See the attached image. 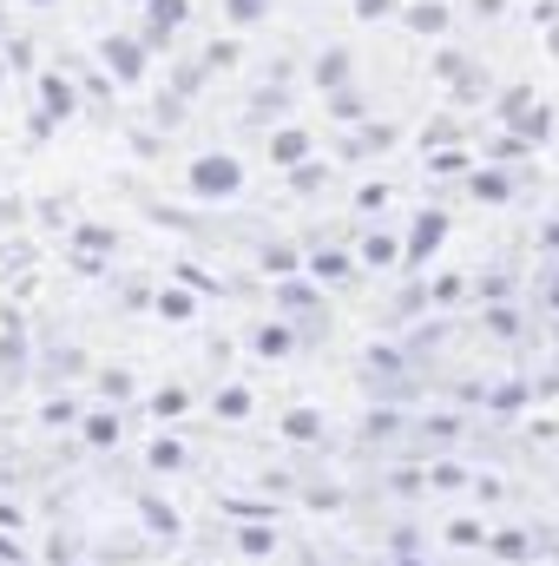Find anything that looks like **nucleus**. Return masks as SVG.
Here are the masks:
<instances>
[{"label": "nucleus", "instance_id": "1", "mask_svg": "<svg viewBox=\"0 0 559 566\" xmlns=\"http://www.w3.org/2000/svg\"><path fill=\"white\" fill-rule=\"evenodd\" d=\"M33 93H40V113H33V139H46L53 126H66V119L86 106V93H80V86L60 73V66H46V73L33 80Z\"/></svg>", "mask_w": 559, "mask_h": 566}, {"label": "nucleus", "instance_id": "2", "mask_svg": "<svg viewBox=\"0 0 559 566\" xmlns=\"http://www.w3.org/2000/svg\"><path fill=\"white\" fill-rule=\"evenodd\" d=\"M184 185H191V198H238V191H244V158L204 151V158L184 165Z\"/></svg>", "mask_w": 559, "mask_h": 566}, {"label": "nucleus", "instance_id": "3", "mask_svg": "<svg viewBox=\"0 0 559 566\" xmlns=\"http://www.w3.org/2000/svg\"><path fill=\"white\" fill-rule=\"evenodd\" d=\"M99 66H106L119 86H139L145 73H151V46H145L139 33H106V40H99Z\"/></svg>", "mask_w": 559, "mask_h": 566}, {"label": "nucleus", "instance_id": "4", "mask_svg": "<svg viewBox=\"0 0 559 566\" xmlns=\"http://www.w3.org/2000/svg\"><path fill=\"white\" fill-rule=\"evenodd\" d=\"M277 310L283 316H296L303 329H329V310H323V283L316 277H277Z\"/></svg>", "mask_w": 559, "mask_h": 566}, {"label": "nucleus", "instance_id": "5", "mask_svg": "<svg viewBox=\"0 0 559 566\" xmlns=\"http://www.w3.org/2000/svg\"><path fill=\"white\" fill-rule=\"evenodd\" d=\"M191 20V0H145V20H139V40L151 53H165L178 40V27Z\"/></svg>", "mask_w": 559, "mask_h": 566}, {"label": "nucleus", "instance_id": "6", "mask_svg": "<svg viewBox=\"0 0 559 566\" xmlns=\"http://www.w3.org/2000/svg\"><path fill=\"white\" fill-rule=\"evenodd\" d=\"M441 244H447V211H421L415 224H409V238H402V264H415L421 271Z\"/></svg>", "mask_w": 559, "mask_h": 566}, {"label": "nucleus", "instance_id": "7", "mask_svg": "<svg viewBox=\"0 0 559 566\" xmlns=\"http://www.w3.org/2000/svg\"><path fill=\"white\" fill-rule=\"evenodd\" d=\"M303 271H309L316 283H336V290H342V283H356L362 258H349V251H329V244H323V251H309V258H303Z\"/></svg>", "mask_w": 559, "mask_h": 566}, {"label": "nucleus", "instance_id": "8", "mask_svg": "<svg viewBox=\"0 0 559 566\" xmlns=\"http://www.w3.org/2000/svg\"><path fill=\"white\" fill-rule=\"evenodd\" d=\"M309 80H316V93H336V86H349V80H356V60H349V46H323V53H316V66H309Z\"/></svg>", "mask_w": 559, "mask_h": 566}, {"label": "nucleus", "instance_id": "9", "mask_svg": "<svg viewBox=\"0 0 559 566\" xmlns=\"http://www.w3.org/2000/svg\"><path fill=\"white\" fill-rule=\"evenodd\" d=\"M119 434H126V422H119V409H113V402L80 416V441H86V448H106V454H113V448H119Z\"/></svg>", "mask_w": 559, "mask_h": 566}, {"label": "nucleus", "instance_id": "10", "mask_svg": "<svg viewBox=\"0 0 559 566\" xmlns=\"http://www.w3.org/2000/svg\"><path fill=\"white\" fill-rule=\"evenodd\" d=\"M467 191H474L481 205H507V198H514V178H507V165L494 158V165H474V171H467Z\"/></svg>", "mask_w": 559, "mask_h": 566}, {"label": "nucleus", "instance_id": "11", "mask_svg": "<svg viewBox=\"0 0 559 566\" xmlns=\"http://www.w3.org/2000/svg\"><path fill=\"white\" fill-rule=\"evenodd\" d=\"M402 369H409V356H402V349H389V343H376V349L362 356V382L395 389V382H402Z\"/></svg>", "mask_w": 559, "mask_h": 566}, {"label": "nucleus", "instance_id": "12", "mask_svg": "<svg viewBox=\"0 0 559 566\" xmlns=\"http://www.w3.org/2000/svg\"><path fill=\"white\" fill-rule=\"evenodd\" d=\"M145 468H151V474H184V468H191V448H184L178 434H151Z\"/></svg>", "mask_w": 559, "mask_h": 566}, {"label": "nucleus", "instance_id": "13", "mask_svg": "<svg viewBox=\"0 0 559 566\" xmlns=\"http://www.w3.org/2000/svg\"><path fill=\"white\" fill-rule=\"evenodd\" d=\"M264 158L283 165V171H289V165H303V158H309V133H303V126H277L271 145H264Z\"/></svg>", "mask_w": 559, "mask_h": 566}, {"label": "nucleus", "instance_id": "14", "mask_svg": "<svg viewBox=\"0 0 559 566\" xmlns=\"http://www.w3.org/2000/svg\"><path fill=\"white\" fill-rule=\"evenodd\" d=\"M151 310H158V323H191L198 316V290L191 283H171V290L151 296Z\"/></svg>", "mask_w": 559, "mask_h": 566}, {"label": "nucleus", "instance_id": "15", "mask_svg": "<svg viewBox=\"0 0 559 566\" xmlns=\"http://www.w3.org/2000/svg\"><path fill=\"white\" fill-rule=\"evenodd\" d=\"M251 349H257V356H271V363H277V356H289V349H296V329H289V323H283V316H264V323H257V329H251Z\"/></svg>", "mask_w": 559, "mask_h": 566}, {"label": "nucleus", "instance_id": "16", "mask_svg": "<svg viewBox=\"0 0 559 566\" xmlns=\"http://www.w3.org/2000/svg\"><path fill=\"white\" fill-rule=\"evenodd\" d=\"M139 521H145V534H158V541H178V534H184V527H178V507L158 501V494H139Z\"/></svg>", "mask_w": 559, "mask_h": 566}, {"label": "nucleus", "instance_id": "17", "mask_svg": "<svg viewBox=\"0 0 559 566\" xmlns=\"http://www.w3.org/2000/svg\"><path fill=\"white\" fill-rule=\"evenodd\" d=\"M113 244H119L113 224H93V218L73 224V258H113Z\"/></svg>", "mask_w": 559, "mask_h": 566}, {"label": "nucleus", "instance_id": "18", "mask_svg": "<svg viewBox=\"0 0 559 566\" xmlns=\"http://www.w3.org/2000/svg\"><path fill=\"white\" fill-rule=\"evenodd\" d=\"M93 389H99V402H113V409H119V402H133V389H139V382H133V369L106 363V369H93Z\"/></svg>", "mask_w": 559, "mask_h": 566}, {"label": "nucleus", "instance_id": "19", "mask_svg": "<svg viewBox=\"0 0 559 566\" xmlns=\"http://www.w3.org/2000/svg\"><path fill=\"white\" fill-rule=\"evenodd\" d=\"M283 106H289V93H283V80H271V86L251 93V113H244V119H251V126H277Z\"/></svg>", "mask_w": 559, "mask_h": 566}, {"label": "nucleus", "instance_id": "20", "mask_svg": "<svg viewBox=\"0 0 559 566\" xmlns=\"http://www.w3.org/2000/svg\"><path fill=\"white\" fill-rule=\"evenodd\" d=\"M329 119H336V126H362V119H369V99L356 93V80L329 93Z\"/></svg>", "mask_w": 559, "mask_h": 566}, {"label": "nucleus", "instance_id": "21", "mask_svg": "<svg viewBox=\"0 0 559 566\" xmlns=\"http://www.w3.org/2000/svg\"><path fill=\"white\" fill-rule=\"evenodd\" d=\"M534 106H540V99H534L527 86H507V93H500V126H507V133H527Z\"/></svg>", "mask_w": 559, "mask_h": 566}, {"label": "nucleus", "instance_id": "22", "mask_svg": "<svg viewBox=\"0 0 559 566\" xmlns=\"http://www.w3.org/2000/svg\"><path fill=\"white\" fill-rule=\"evenodd\" d=\"M356 258H362L369 271H389V264H402V238H389V231H369Z\"/></svg>", "mask_w": 559, "mask_h": 566}, {"label": "nucleus", "instance_id": "23", "mask_svg": "<svg viewBox=\"0 0 559 566\" xmlns=\"http://www.w3.org/2000/svg\"><path fill=\"white\" fill-rule=\"evenodd\" d=\"M487 547H494V560H534V554H540V541H534V534H520V527L487 534Z\"/></svg>", "mask_w": 559, "mask_h": 566}, {"label": "nucleus", "instance_id": "24", "mask_svg": "<svg viewBox=\"0 0 559 566\" xmlns=\"http://www.w3.org/2000/svg\"><path fill=\"white\" fill-rule=\"evenodd\" d=\"M80 416H86V409H80V396H66V389H53V396L40 402V422L46 428H80Z\"/></svg>", "mask_w": 559, "mask_h": 566}, {"label": "nucleus", "instance_id": "25", "mask_svg": "<svg viewBox=\"0 0 559 566\" xmlns=\"http://www.w3.org/2000/svg\"><path fill=\"white\" fill-rule=\"evenodd\" d=\"M80 369H86V356H80L73 343H60V349H46V369H40V376L60 389V382H66V376H80Z\"/></svg>", "mask_w": 559, "mask_h": 566}, {"label": "nucleus", "instance_id": "26", "mask_svg": "<svg viewBox=\"0 0 559 566\" xmlns=\"http://www.w3.org/2000/svg\"><path fill=\"white\" fill-rule=\"evenodd\" d=\"M211 416H224V422H244V416H251V389H244V382H224V389L211 396Z\"/></svg>", "mask_w": 559, "mask_h": 566}, {"label": "nucleus", "instance_id": "27", "mask_svg": "<svg viewBox=\"0 0 559 566\" xmlns=\"http://www.w3.org/2000/svg\"><path fill=\"white\" fill-rule=\"evenodd\" d=\"M238 554H251V560H271V554H277V527H264V521L238 527Z\"/></svg>", "mask_w": 559, "mask_h": 566}, {"label": "nucleus", "instance_id": "28", "mask_svg": "<svg viewBox=\"0 0 559 566\" xmlns=\"http://www.w3.org/2000/svg\"><path fill=\"white\" fill-rule=\"evenodd\" d=\"M257 271H264V277H296L303 258H296L289 244H264V251H257Z\"/></svg>", "mask_w": 559, "mask_h": 566}, {"label": "nucleus", "instance_id": "29", "mask_svg": "<svg viewBox=\"0 0 559 566\" xmlns=\"http://www.w3.org/2000/svg\"><path fill=\"white\" fill-rule=\"evenodd\" d=\"M395 434H402V416H395V409H369V416H362V448H369V441H395Z\"/></svg>", "mask_w": 559, "mask_h": 566}, {"label": "nucleus", "instance_id": "30", "mask_svg": "<svg viewBox=\"0 0 559 566\" xmlns=\"http://www.w3.org/2000/svg\"><path fill=\"white\" fill-rule=\"evenodd\" d=\"M409 27H415V33H447V7H441V0H415V7H409Z\"/></svg>", "mask_w": 559, "mask_h": 566}, {"label": "nucleus", "instance_id": "31", "mask_svg": "<svg viewBox=\"0 0 559 566\" xmlns=\"http://www.w3.org/2000/svg\"><path fill=\"white\" fill-rule=\"evenodd\" d=\"M283 434H289V441H323V416H316V409H289V416H283Z\"/></svg>", "mask_w": 559, "mask_h": 566}, {"label": "nucleus", "instance_id": "32", "mask_svg": "<svg viewBox=\"0 0 559 566\" xmlns=\"http://www.w3.org/2000/svg\"><path fill=\"white\" fill-rule=\"evenodd\" d=\"M428 171H434V178H454V171H474V158H467L461 145H441V151L428 158Z\"/></svg>", "mask_w": 559, "mask_h": 566}, {"label": "nucleus", "instance_id": "33", "mask_svg": "<svg viewBox=\"0 0 559 566\" xmlns=\"http://www.w3.org/2000/svg\"><path fill=\"white\" fill-rule=\"evenodd\" d=\"M184 409H191V396H184V389H158V396H151V422H178Z\"/></svg>", "mask_w": 559, "mask_h": 566}, {"label": "nucleus", "instance_id": "34", "mask_svg": "<svg viewBox=\"0 0 559 566\" xmlns=\"http://www.w3.org/2000/svg\"><path fill=\"white\" fill-rule=\"evenodd\" d=\"M113 86H119L113 73H86V80H80V93H86V106H99V113L113 106Z\"/></svg>", "mask_w": 559, "mask_h": 566}, {"label": "nucleus", "instance_id": "35", "mask_svg": "<svg viewBox=\"0 0 559 566\" xmlns=\"http://www.w3.org/2000/svg\"><path fill=\"white\" fill-rule=\"evenodd\" d=\"M264 13H271V0H224V20L231 27H257Z\"/></svg>", "mask_w": 559, "mask_h": 566}, {"label": "nucleus", "instance_id": "36", "mask_svg": "<svg viewBox=\"0 0 559 566\" xmlns=\"http://www.w3.org/2000/svg\"><path fill=\"white\" fill-rule=\"evenodd\" d=\"M151 119H158V133H171V126L184 119V93H158V106H151Z\"/></svg>", "mask_w": 559, "mask_h": 566}, {"label": "nucleus", "instance_id": "37", "mask_svg": "<svg viewBox=\"0 0 559 566\" xmlns=\"http://www.w3.org/2000/svg\"><path fill=\"white\" fill-rule=\"evenodd\" d=\"M289 185H296V191H323V185H329V165H309V158H303V165H289Z\"/></svg>", "mask_w": 559, "mask_h": 566}, {"label": "nucleus", "instance_id": "38", "mask_svg": "<svg viewBox=\"0 0 559 566\" xmlns=\"http://www.w3.org/2000/svg\"><path fill=\"white\" fill-rule=\"evenodd\" d=\"M421 434H428V441H441V448H447V441H454V434H461V416H454V409H441V416H428V422H421Z\"/></svg>", "mask_w": 559, "mask_h": 566}, {"label": "nucleus", "instance_id": "39", "mask_svg": "<svg viewBox=\"0 0 559 566\" xmlns=\"http://www.w3.org/2000/svg\"><path fill=\"white\" fill-rule=\"evenodd\" d=\"M395 145V126H369L362 139H349V158H362V151H389Z\"/></svg>", "mask_w": 559, "mask_h": 566}, {"label": "nucleus", "instance_id": "40", "mask_svg": "<svg viewBox=\"0 0 559 566\" xmlns=\"http://www.w3.org/2000/svg\"><path fill=\"white\" fill-rule=\"evenodd\" d=\"M487 329H494V336H520V310H514V303H494V310H487Z\"/></svg>", "mask_w": 559, "mask_h": 566}, {"label": "nucleus", "instance_id": "41", "mask_svg": "<svg viewBox=\"0 0 559 566\" xmlns=\"http://www.w3.org/2000/svg\"><path fill=\"white\" fill-rule=\"evenodd\" d=\"M447 541L454 547H487V527L481 521H447Z\"/></svg>", "mask_w": 559, "mask_h": 566}, {"label": "nucleus", "instance_id": "42", "mask_svg": "<svg viewBox=\"0 0 559 566\" xmlns=\"http://www.w3.org/2000/svg\"><path fill=\"white\" fill-rule=\"evenodd\" d=\"M238 53H244L238 40H218V46H204V66H211V73H224V66H238Z\"/></svg>", "mask_w": 559, "mask_h": 566}, {"label": "nucleus", "instance_id": "43", "mask_svg": "<svg viewBox=\"0 0 559 566\" xmlns=\"http://www.w3.org/2000/svg\"><path fill=\"white\" fill-rule=\"evenodd\" d=\"M461 481H467L461 461H434V468H428V488H461Z\"/></svg>", "mask_w": 559, "mask_h": 566}, {"label": "nucleus", "instance_id": "44", "mask_svg": "<svg viewBox=\"0 0 559 566\" xmlns=\"http://www.w3.org/2000/svg\"><path fill=\"white\" fill-rule=\"evenodd\" d=\"M527 133H500V139H494V158H500V165H514V158H527Z\"/></svg>", "mask_w": 559, "mask_h": 566}, {"label": "nucleus", "instance_id": "45", "mask_svg": "<svg viewBox=\"0 0 559 566\" xmlns=\"http://www.w3.org/2000/svg\"><path fill=\"white\" fill-rule=\"evenodd\" d=\"M204 73H211L204 60H198V66H178V80H171V93H184V99H191V93L204 86Z\"/></svg>", "mask_w": 559, "mask_h": 566}, {"label": "nucleus", "instance_id": "46", "mask_svg": "<svg viewBox=\"0 0 559 566\" xmlns=\"http://www.w3.org/2000/svg\"><path fill=\"white\" fill-rule=\"evenodd\" d=\"M178 283H191V290H198V296H218V277H204V271H198V264H178Z\"/></svg>", "mask_w": 559, "mask_h": 566}, {"label": "nucleus", "instance_id": "47", "mask_svg": "<svg viewBox=\"0 0 559 566\" xmlns=\"http://www.w3.org/2000/svg\"><path fill=\"white\" fill-rule=\"evenodd\" d=\"M389 488H395V494H421V488H428V474H421V468H395V481H389Z\"/></svg>", "mask_w": 559, "mask_h": 566}, {"label": "nucleus", "instance_id": "48", "mask_svg": "<svg viewBox=\"0 0 559 566\" xmlns=\"http://www.w3.org/2000/svg\"><path fill=\"white\" fill-rule=\"evenodd\" d=\"M389 554H421V527H395L389 534Z\"/></svg>", "mask_w": 559, "mask_h": 566}, {"label": "nucleus", "instance_id": "49", "mask_svg": "<svg viewBox=\"0 0 559 566\" xmlns=\"http://www.w3.org/2000/svg\"><path fill=\"white\" fill-rule=\"evenodd\" d=\"M434 73H441V80H461V73H474V66H467L461 53H434Z\"/></svg>", "mask_w": 559, "mask_h": 566}, {"label": "nucleus", "instance_id": "50", "mask_svg": "<svg viewBox=\"0 0 559 566\" xmlns=\"http://www.w3.org/2000/svg\"><path fill=\"white\" fill-rule=\"evenodd\" d=\"M520 402H527V382H500L494 389V409H520Z\"/></svg>", "mask_w": 559, "mask_h": 566}, {"label": "nucleus", "instance_id": "51", "mask_svg": "<svg viewBox=\"0 0 559 566\" xmlns=\"http://www.w3.org/2000/svg\"><path fill=\"white\" fill-rule=\"evenodd\" d=\"M395 13V0H356V20H389Z\"/></svg>", "mask_w": 559, "mask_h": 566}, {"label": "nucleus", "instance_id": "52", "mask_svg": "<svg viewBox=\"0 0 559 566\" xmlns=\"http://www.w3.org/2000/svg\"><path fill=\"white\" fill-rule=\"evenodd\" d=\"M46 560L66 566V560H73V541H66V534H53V541H46Z\"/></svg>", "mask_w": 559, "mask_h": 566}, {"label": "nucleus", "instance_id": "53", "mask_svg": "<svg viewBox=\"0 0 559 566\" xmlns=\"http://www.w3.org/2000/svg\"><path fill=\"white\" fill-rule=\"evenodd\" d=\"M428 290H434V303H454L461 296V277H441V283H428Z\"/></svg>", "mask_w": 559, "mask_h": 566}, {"label": "nucleus", "instance_id": "54", "mask_svg": "<svg viewBox=\"0 0 559 566\" xmlns=\"http://www.w3.org/2000/svg\"><path fill=\"white\" fill-rule=\"evenodd\" d=\"M0 527H7V534H13V527H27V521H20V507H13V501H0Z\"/></svg>", "mask_w": 559, "mask_h": 566}, {"label": "nucleus", "instance_id": "55", "mask_svg": "<svg viewBox=\"0 0 559 566\" xmlns=\"http://www.w3.org/2000/svg\"><path fill=\"white\" fill-rule=\"evenodd\" d=\"M540 296H547V303H553V310H559V264H553V271H547V283H540Z\"/></svg>", "mask_w": 559, "mask_h": 566}, {"label": "nucleus", "instance_id": "56", "mask_svg": "<svg viewBox=\"0 0 559 566\" xmlns=\"http://www.w3.org/2000/svg\"><path fill=\"white\" fill-rule=\"evenodd\" d=\"M540 244H547V251H559V218L547 224V231H540Z\"/></svg>", "mask_w": 559, "mask_h": 566}, {"label": "nucleus", "instance_id": "57", "mask_svg": "<svg viewBox=\"0 0 559 566\" xmlns=\"http://www.w3.org/2000/svg\"><path fill=\"white\" fill-rule=\"evenodd\" d=\"M389 566H428V560H421V554H395Z\"/></svg>", "mask_w": 559, "mask_h": 566}, {"label": "nucleus", "instance_id": "58", "mask_svg": "<svg viewBox=\"0 0 559 566\" xmlns=\"http://www.w3.org/2000/svg\"><path fill=\"white\" fill-rule=\"evenodd\" d=\"M474 7H481V13H500V7H507V0H474Z\"/></svg>", "mask_w": 559, "mask_h": 566}, {"label": "nucleus", "instance_id": "59", "mask_svg": "<svg viewBox=\"0 0 559 566\" xmlns=\"http://www.w3.org/2000/svg\"><path fill=\"white\" fill-rule=\"evenodd\" d=\"M553 46H559V13H553Z\"/></svg>", "mask_w": 559, "mask_h": 566}, {"label": "nucleus", "instance_id": "60", "mask_svg": "<svg viewBox=\"0 0 559 566\" xmlns=\"http://www.w3.org/2000/svg\"><path fill=\"white\" fill-rule=\"evenodd\" d=\"M33 7H53V0H33Z\"/></svg>", "mask_w": 559, "mask_h": 566}, {"label": "nucleus", "instance_id": "61", "mask_svg": "<svg viewBox=\"0 0 559 566\" xmlns=\"http://www.w3.org/2000/svg\"><path fill=\"white\" fill-rule=\"evenodd\" d=\"M0 271H7V258H0Z\"/></svg>", "mask_w": 559, "mask_h": 566}, {"label": "nucleus", "instance_id": "62", "mask_svg": "<svg viewBox=\"0 0 559 566\" xmlns=\"http://www.w3.org/2000/svg\"><path fill=\"white\" fill-rule=\"evenodd\" d=\"M0 566H13V560H0Z\"/></svg>", "mask_w": 559, "mask_h": 566}, {"label": "nucleus", "instance_id": "63", "mask_svg": "<svg viewBox=\"0 0 559 566\" xmlns=\"http://www.w3.org/2000/svg\"><path fill=\"white\" fill-rule=\"evenodd\" d=\"M139 7H145V0H139Z\"/></svg>", "mask_w": 559, "mask_h": 566}, {"label": "nucleus", "instance_id": "64", "mask_svg": "<svg viewBox=\"0 0 559 566\" xmlns=\"http://www.w3.org/2000/svg\"><path fill=\"white\" fill-rule=\"evenodd\" d=\"M553 566H559V560H553Z\"/></svg>", "mask_w": 559, "mask_h": 566}]
</instances>
